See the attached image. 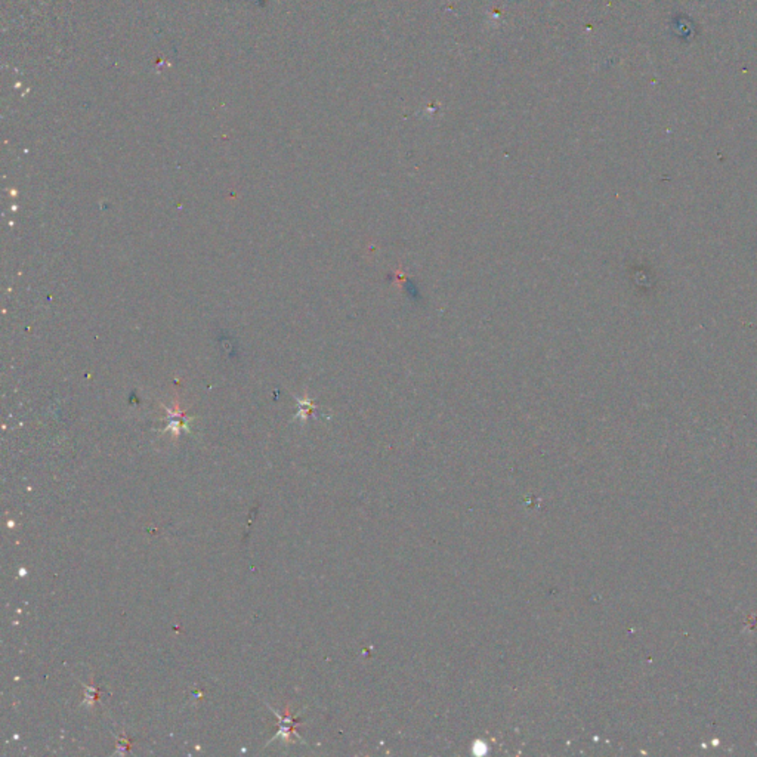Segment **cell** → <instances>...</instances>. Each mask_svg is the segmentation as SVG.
<instances>
[{
    "label": "cell",
    "mask_w": 757,
    "mask_h": 757,
    "mask_svg": "<svg viewBox=\"0 0 757 757\" xmlns=\"http://www.w3.org/2000/svg\"><path fill=\"white\" fill-rule=\"evenodd\" d=\"M269 707V706H268ZM271 711L278 717V732L272 736L271 741H275L278 738H282L283 741L286 743H290L294 736H299L297 732H296V726L299 725V722L296 721V717L290 714V710L286 709V713L284 714H280L277 710H274L272 707H269ZM269 741V743H271Z\"/></svg>",
    "instance_id": "6da1fadb"
},
{
    "label": "cell",
    "mask_w": 757,
    "mask_h": 757,
    "mask_svg": "<svg viewBox=\"0 0 757 757\" xmlns=\"http://www.w3.org/2000/svg\"><path fill=\"white\" fill-rule=\"evenodd\" d=\"M129 747H130V741L126 738L125 735H122L120 740H118V743H117V751L115 753H125L123 750L129 748Z\"/></svg>",
    "instance_id": "3957f363"
},
{
    "label": "cell",
    "mask_w": 757,
    "mask_h": 757,
    "mask_svg": "<svg viewBox=\"0 0 757 757\" xmlns=\"http://www.w3.org/2000/svg\"><path fill=\"white\" fill-rule=\"evenodd\" d=\"M99 689L95 686H85V704H92L98 700Z\"/></svg>",
    "instance_id": "7a4b0ae2"
}]
</instances>
